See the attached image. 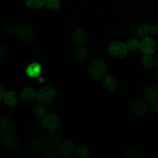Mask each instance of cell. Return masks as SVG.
I'll return each instance as SVG.
<instances>
[{"label": "cell", "mask_w": 158, "mask_h": 158, "mask_svg": "<svg viewBox=\"0 0 158 158\" xmlns=\"http://www.w3.org/2000/svg\"><path fill=\"white\" fill-rule=\"evenodd\" d=\"M154 66H155V67L158 68V55H157L155 57H154Z\"/></svg>", "instance_id": "obj_34"}, {"label": "cell", "mask_w": 158, "mask_h": 158, "mask_svg": "<svg viewBox=\"0 0 158 158\" xmlns=\"http://www.w3.org/2000/svg\"><path fill=\"white\" fill-rule=\"evenodd\" d=\"M60 140L55 132H49L43 137V143L47 149H55L60 145Z\"/></svg>", "instance_id": "obj_7"}, {"label": "cell", "mask_w": 158, "mask_h": 158, "mask_svg": "<svg viewBox=\"0 0 158 158\" xmlns=\"http://www.w3.org/2000/svg\"><path fill=\"white\" fill-rule=\"evenodd\" d=\"M123 157L124 158H142L143 155L137 151H127Z\"/></svg>", "instance_id": "obj_28"}, {"label": "cell", "mask_w": 158, "mask_h": 158, "mask_svg": "<svg viewBox=\"0 0 158 158\" xmlns=\"http://www.w3.org/2000/svg\"><path fill=\"white\" fill-rule=\"evenodd\" d=\"M128 48L126 44L120 41L113 42L109 46V52L112 56L117 59H123L128 53Z\"/></svg>", "instance_id": "obj_4"}, {"label": "cell", "mask_w": 158, "mask_h": 158, "mask_svg": "<svg viewBox=\"0 0 158 158\" xmlns=\"http://www.w3.org/2000/svg\"><path fill=\"white\" fill-rule=\"evenodd\" d=\"M157 51H158V39H157Z\"/></svg>", "instance_id": "obj_36"}, {"label": "cell", "mask_w": 158, "mask_h": 158, "mask_svg": "<svg viewBox=\"0 0 158 158\" xmlns=\"http://www.w3.org/2000/svg\"><path fill=\"white\" fill-rule=\"evenodd\" d=\"M16 36L23 43H29L34 36V31L32 26L27 23H22L17 26Z\"/></svg>", "instance_id": "obj_3"}, {"label": "cell", "mask_w": 158, "mask_h": 158, "mask_svg": "<svg viewBox=\"0 0 158 158\" xmlns=\"http://www.w3.org/2000/svg\"><path fill=\"white\" fill-rule=\"evenodd\" d=\"M56 96V89L52 86H47L42 88L37 94V100L40 104L49 105L54 101Z\"/></svg>", "instance_id": "obj_2"}, {"label": "cell", "mask_w": 158, "mask_h": 158, "mask_svg": "<svg viewBox=\"0 0 158 158\" xmlns=\"http://www.w3.org/2000/svg\"><path fill=\"white\" fill-rule=\"evenodd\" d=\"M33 114L38 119H43L47 115V110L45 107V105H37L34 107Z\"/></svg>", "instance_id": "obj_20"}, {"label": "cell", "mask_w": 158, "mask_h": 158, "mask_svg": "<svg viewBox=\"0 0 158 158\" xmlns=\"http://www.w3.org/2000/svg\"><path fill=\"white\" fill-rule=\"evenodd\" d=\"M140 49L143 54H151L152 55L157 50V42L151 37H145L143 38L140 42Z\"/></svg>", "instance_id": "obj_8"}, {"label": "cell", "mask_w": 158, "mask_h": 158, "mask_svg": "<svg viewBox=\"0 0 158 158\" xmlns=\"http://www.w3.org/2000/svg\"><path fill=\"white\" fill-rule=\"evenodd\" d=\"M148 110H149L148 103L144 100L143 101L142 100L135 101L131 106V110L136 115H143L148 113Z\"/></svg>", "instance_id": "obj_12"}, {"label": "cell", "mask_w": 158, "mask_h": 158, "mask_svg": "<svg viewBox=\"0 0 158 158\" xmlns=\"http://www.w3.org/2000/svg\"><path fill=\"white\" fill-rule=\"evenodd\" d=\"M31 149L33 151V153H37L40 154L43 151V146L41 143V142L39 141L38 140H33L31 143Z\"/></svg>", "instance_id": "obj_26"}, {"label": "cell", "mask_w": 158, "mask_h": 158, "mask_svg": "<svg viewBox=\"0 0 158 158\" xmlns=\"http://www.w3.org/2000/svg\"><path fill=\"white\" fill-rule=\"evenodd\" d=\"M43 126L49 132H56L61 127V121L55 114H47L43 118Z\"/></svg>", "instance_id": "obj_5"}, {"label": "cell", "mask_w": 158, "mask_h": 158, "mask_svg": "<svg viewBox=\"0 0 158 158\" xmlns=\"http://www.w3.org/2000/svg\"><path fill=\"white\" fill-rule=\"evenodd\" d=\"M5 56L4 47L2 46H0V59H2Z\"/></svg>", "instance_id": "obj_33"}, {"label": "cell", "mask_w": 158, "mask_h": 158, "mask_svg": "<svg viewBox=\"0 0 158 158\" xmlns=\"http://www.w3.org/2000/svg\"><path fill=\"white\" fill-rule=\"evenodd\" d=\"M61 4L60 0H46V6L52 10H58Z\"/></svg>", "instance_id": "obj_25"}, {"label": "cell", "mask_w": 158, "mask_h": 158, "mask_svg": "<svg viewBox=\"0 0 158 158\" xmlns=\"http://www.w3.org/2000/svg\"><path fill=\"white\" fill-rule=\"evenodd\" d=\"M2 143L6 148L15 150L19 145V140L17 137L12 134H6L2 138Z\"/></svg>", "instance_id": "obj_11"}, {"label": "cell", "mask_w": 158, "mask_h": 158, "mask_svg": "<svg viewBox=\"0 0 158 158\" xmlns=\"http://www.w3.org/2000/svg\"><path fill=\"white\" fill-rule=\"evenodd\" d=\"M151 110L154 113H158V103L157 102H154V103H151Z\"/></svg>", "instance_id": "obj_31"}, {"label": "cell", "mask_w": 158, "mask_h": 158, "mask_svg": "<svg viewBox=\"0 0 158 158\" xmlns=\"http://www.w3.org/2000/svg\"><path fill=\"white\" fill-rule=\"evenodd\" d=\"M42 71V66L38 63H32L29 64L26 69V73L30 78H36L40 76Z\"/></svg>", "instance_id": "obj_14"}, {"label": "cell", "mask_w": 158, "mask_h": 158, "mask_svg": "<svg viewBox=\"0 0 158 158\" xmlns=\"http://www.w3.org/2000/svg\"><path fill=\"white\" fill-rule=\"evenodd\" d=\"M150 33L154 36H158V24H152L150 26Z\"/></svg>", "instance_id": "obj_30"}, {"label": "cell", "mask_w": 158, "mask_h": 158, "mask_svg": "<svg viewBox=\"0 0 158 158\" xmlns=\"http://www.w3.org/2000/svg\"><path fill=\"white\" fill-rule=\"evenodd\" d=\"M26 6L31 9H39L46 4V0H25Z\"/></svg>", "instance_id": "obj_23"}, {"label": "cell", "mask_w": 158, "mask_h": 158, "mask_svg": "<svg viewBox=\"0 0 158 158\" xmlns=\"http://www.w3.org/2000/svg\"><path fill=\"white\" fill-rule=\"evenodd\" d=\"M156 78H157V80L158 81V70L157 71V73H156Z\"/></svg>", "instance_id": "obj_35"}, {"label": "cell", "mask_w": 158, "mask_h": 158, "mask_svg": "<svg viewBox=\"0 0 158 158\" xmlns=\"http://www.w3.org/2000/svg\"><path fill=\"white\" fill-rule=\"evenodd\" d=\"M14 128V123L9 117H2L0 119V131L5 134H9Z\"/></svg>", "instance_id": "obj_13"}, {"label": "cell", "mask_w": 158, "mask_h": 158, "mask_svg": "<svg viewBox=\"0 0 158 158\" xmlns=\"http://www.w3.org/2000/svg\"><path fill=\"white\" fill-rule=\"evenodd\" d=\"M127 46L128 48V50L130 51H136L140 48V43L137 39L136 38H131L127 40L126 43Z\"/></svg>", "instance_id": "obj_22"}, {"label": "cell", "mask_w": 158, "mask_h": 158, "mask_svg": "<svg viewBox=\"0 0 158 158\" xmlns=\"http://www.w3.org/2000/svg\"><path fill=\"white\" fill-rule=\"evenodd\" d=\"M76 155L79 158H88L90 156V151L86 147L80 146L76 150Z\"/></svg>", "instance_id": "obj_21"}, {"label": "cell", "mask_w": 158, "mask_h": 158, "mask_svg": "<svg viewBox=\"0 0 158 158\" xmlns=\"http://www.w3.org/2000/svg\"><path fill=\"white\" fill-rule=\"evenodd\" d=\"M37 94L33 88L26 87L22 91V98L26 102H32L37 99Z\"/></svg>", "instance_id": "obj_17"}, {"label": "cell", "mask_w": 158, "mask_h": 158, "mask_svg": "<svg viewBox=\"0 0 158 158\" xmlns=\"http://www.w3.org/2000/svg\"><path fill=\"white\" fill-rule=\"evenodd\" d=\"M5 94H6V91H5L4 86L2 85H0V100H2Z\"/></svg>", "instance_id": "obj_32"}, {"label": "cell", "mask_w": 158, "mask_h": 158, "mask_svg": "<svg viewBox=\"0 0 158 158\" xmlns=\"http://www.w3.org/2000/svg\"><path fill=\"white\" fill-rule=\"evenodd\" d=\"M88 55V51L83 46H79L74 52V56L78 61H83L86 60Z\"/></svg>", "instance_id": "obj_19"}, {"label": "cell", "mask_w": 158, "mask_h": 158, "mask_svg": "<svg viewBox=\"0 0 158 158\" xmlns=\"http://www.w3.org/2000/svg\"><path fill=\"white\" fill-rule=\"evenodd\" d=\"M16 31L17 27L14 26V25H9V26H8L7 27H6V32L10 35L16 34Z\"/></svg>", "instance_id": "obj_29"}, {"label": "cell", "mask_w": 158, "mask_h": 158, "mask_svg": "<svg viewBox=\"0 0 158 158\" xmlns=\"http://www.w3.org/2000/svg\"><path fill=\"white\" fill-rule=\"evenodd\" d=\"M103 86L109 91H114L117 86V82L115 77L110 75H106L103 78Z\"/></svg>", "instance_id": "obj_16"}, {"label": "cell", "mask_w": 158, "mask_h": 158, "mask_svg": "<svg viewBox=\"0 0 158 158\" xmlns=\"http://www.w3.org/2000/svg\"><path fill=\"white\" fill-rule=\"evenodd\" d=\"M59 153L63 157H71L72 155H73L74 153H76L75 144L69 140H65L62 143L60 150H59Z\"/></svg>", "instance_id": "obj_10"}, {"label": "cell", "mask_w": 158, "mask_h": 158, "mask_svg": "<svg viewBox=\"0 0 158 158\" xmlns=\"http://www.w3.org/2000/svg\"><path fill=\"white\" fill-rule=\"evenodd\" d=\"M60 153L56 152L53 149H49L48 151H44L42 154L43 158H59L60 157Z\"/></svg>", "instance_id": "obj_27"}, {"label": "cell", "mask_w": 158, "mask_h": 158, "mask_svg": "<svg viewBox=\"0 0 158 158\" xmlns=\"http://www.w3.org/2000/svg\"><path fill=\"white\" fill-rule=\"evenodd\" d=\"M148 33H150V26L146 23H139L135 26L134 34L136 36L140 37V38H145L148 36Z\"/></svg>", "instance_id": "obj_15"}, {"label": "cell", "mask_w": 158, "mask_h": 158, "mask_svg": "<svg viewBox=\"0 0 158 158\" xmlns=\"http://www.w3.org/2000/svg\"><path fill=\"white\" fill-rule=\"evenodd\" d=\"M107 70V63L102 58L94 59L88 66V73L94 80L103 79L106 75Z\"/></svg>", "instance_id": "obj_1"}, {"label": "cell", "mask_w": 158, "mask_h": 158, "mask_svg": "<svg viewBox=\"0 0 158 158\" xmlns=\"http://www.w3.org/2000/svg\"><path fill=\"white\" fill-rule=\"evenodd\" d=\"M2 100L4 101L5 104L7 105L8 106H15L17 102H18L16 94L14 92H12V91H6Z\"/></svg>", "instance_id": "obj_18"}, {"label": "cell", "mask_w": 158, "mask_h": 158, "mask_svg": "<svg viewBox=\"0 0 158 158\" xmlns=\"http://www.w3.org/2000/svg\"><path fill=\"white\" fill-rule=\"evenodd\" d=\"M154 63V58L151 54H144L141 59V64L145 68H151Z\"/></svg>", "instance_id": "obj_24"}, {"label": "cell", "mask_w": 158, "mask_h": 158, "mask_svg": "<svg viewBox=\"0 0 158 158\" xmlns=\"http://www.w3.org/2000/svg\"><path fill=\"white\" fill-rule=\"evenodd\" d=\"M143 99L148 104L157 102L158 100V86L156 85H149L143 92Z\"/></svg>", "instance_id": "obj_6"}, {"label": "cell", "mask_w": 158, "mask_h": 158, "mask_svg": "<svg viewBox=\"0 0 158 158\" xmlns=\"http://www.w3.org/2000/svg\"><path fill=\"white\" fill-rule=\"evenodd\" d=\"M72 40L77 46H83L87 43L88 35L83 29H76L72 34Z\"/></svg>", "instance_id": "obj_9"}]
</instances>
